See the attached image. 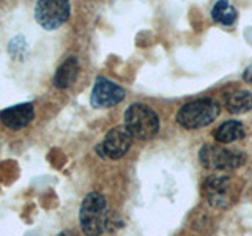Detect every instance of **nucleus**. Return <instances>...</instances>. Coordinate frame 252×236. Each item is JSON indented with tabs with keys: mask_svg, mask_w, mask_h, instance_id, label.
I'll return each mask as SVG.
<instances>
[{
	"mask_svg": "<svg viewBox=\"0 0 252 236\" xmlns=\"http://www.w3.org/2000/svg\"><path fill=\"white\" fill-rule=\"evenodd\" d=\"M106 199L98 192H92L82 200L79 209V222L85 236H101L112 224Z\"/></svg>",
	"mask_w": 252,
	"mask_h": 236,
	"instance_id": "1",
	"label": "nucleus"
},
{
	"mask_svg": "<svg viewBox=\"0 0 252 236\" xmlns=\"http://www.w3.org/2000/svg\"><path fill=\"white\" fill-rule=\"evenodd\" d=\"M125 128L134 139L150 140L159 131V118L145 104H132L125 112Z\"/></svg>",
	"mask_w": 252,
	"mask_h": 236,
	"instance_id": "2",
	"label": "nucleus"
},
{
	"mask_svg": "<svg viewBox=\"0 0 252 236\" xmlns=\"http://www.w3.org/2000/svg\"><path fill=\"white\" fill-rule=\"evenodd\" d=\"M220 107L215 99H197L188 102L180 109L177 115V121L186 129H199L208 126L218 118Z\"/></svg>",
	"mask_w": 252,
	"mask_h": 236,
	"instance_id": "3",
	"label": "nucleus"
},
{
	"mask_svg": "<svg viewBox=\"0 0 252 236\" xmlns=\"http://www.w3.org/2000/svg\"><path fill=\"white\" fill-rule=\"evenodd\" d=\"M200 164L210 170H233L246 161V154L218 145H205L199 151Z\"/></svg>",
	"mask_w": 252,
	"mask_h": 236,
	"instance_id": "4",
	"label": "nucleus"
},
{
	"mask_svg": "<svg viewBox=\"0 0 252 236\" xmlns=\"http://www.w3.org/2000/svg\"><path fill=\"white\" fill-rule=\"evenodd\" d=\"M69 11V0H38L35 18L44 30H55L68 21Z\"/></svg>",
	"mask_w": 252,
	"mask_h": 236,
	"instance_id": "5",
	"label": "nucleus"
},
{
	"mask_svg": "<svg viewBox=\"0 0 252 236\" xmlns=\"http://www.w3.org/2000/svg\"><path fill=\"white\" fill-rule=\"evenodd\" d=\"M203 192L208 203L216 208H228L236 199V189L232 179L225 175H213L207 178Z\"/></svg>",
	"mask_w": 252,
	"mask_h": 236,
	"instance_id": "6",
	"label": "nucleus"
},
{
	"mask_svg": "<svg viewBox=\"0 0 252 236\" xmlns=\"http://www.w3.org/2000/svg\"><path fill=\"white\" fill-rule=\"evenodd\" d=\"M132 144V136L128 132L125 126H117L110 129L104 140L96 147V153L106 159H120L123 157Z\"/></svg>",
	"mask_w": 252,
	"mask_h": 236,
	"instance_id": "7",
	"label": "nucleus"
},
{
	"mask_svg": "<svg viewBox=\"0 0 252 236\" xmlns=\"http://www.w3.org/2000/svg\"><path fill=\"white\" fill-rule=\"evenodd\" d=\"M125 99V90L106 77H98L93 85L90 102L94 109H109Z\"/></svg>",
	"mask_w": 252,
	"mask_h": 236,
	"instance_id": "8",
	"label": "nucleus"
},
{
	"mask_svg": "<svg viewBox=\"0 0 252 236\" xmlns=\"http://www.w3.org/2000/svg\"><path fill=\"white\" fill-rule=\"evenodd\" d=\"M33 118H35V110L30 102H24V104L8 107L0 114V120H2V123L6 126V128L14 129V131L26 128L27 124L32 123Z\"/></svg>",
	"mask_w": 252,
	"mask_h": 236,
	"instance_id": "9",
	"label": "nucleus"
},
{
	"mask_svg": "<svg viewBox=\"0 0 252 236\" xmlns=\"http://www.w3.org/2000/svg\"><path fill=\"white\" fill-rule=\"evenodd\" d=\"M77 74H79V63L74 57H71L63 61L59 66V69L55 71L54 85L60 90H65L74 84V81L77 79Z\"/></svg>",
	"mask_w": 252,
	"mask_h": 236,
	"instance_id": "10",
	"label": "nucleus"
},
{
	"mask_svg": "<svg viewBox=\"0 0 252 236\" xmlns=\"http://www.w3.org/2000/svg\"><path fill=\"white\" fill-rule=\"evenodd\" d=\"M244 126L240 121H225L219 126V128L215 131V139L219 142V144H232V142L241 140L244 137Z\"/></svg>",
	"mask_w": 252,
	"mask_h": 236,
	"instance_id": "11",
	"label": "nucleus"
},
{
	"mask_svg": "<svg viewBox=\"0 0 252 236\" xmlns=\"http://www.w3.org/2000/svg\"><path fill=\"white\" fill-rule=\"evenodd\" d=\"M225 107L230 114H244L252 109V94L249 91H233L225 98Z\"/></svg>",
	"mask_w": 252,
	"mask_h": 236,
	"instance_id": "12",
	"label": "nucleus"
},
{
	"mask_svg": "<svg viewBox=\"0 0 252 236\" xmlns=\"http://www.w3.org/2000/svg\"><path fill=\"white\" fill-rule=\"evenodd\" d=\"M213 19L222 26H232L236 21V10L227 2V0H218L211 11Z\"/></svg>",
	"mask_w": 252,
	"mask_h": 236,
	"instance_id": "13",
	"label": "nucleus"
},
{
	"mask_svg": "<svg viewBox=\"0 0 252 236\" xmlns=\"http://www.w3.org/2000/svg\"><path fill=\"white\" fill-rule=\"evenodd\" d=\"M243 77H244V81H246V82H251L252 84V66H249L246 71H244Z\"/></svg>",
	"mask_w": 252,
	"mask_h": 236,
	"instance_id": "14",
	"label": "nucleus"
},
{
	"mask_svg": "<svg viewBox=\"0 0 252 236\" xmlns=\"http://www.w3.org/2000/svg\"><path fill=\"white\" fill-rule=\"evenodd\" d=\"M60 236H76V235H74V233H71V232H68V230H65Z\"/></svg>",
	"mask_w": 252,
	"mask_h": 236,
	"instance_id": "15",
	"label": "nucleus"
}]
</instances>
